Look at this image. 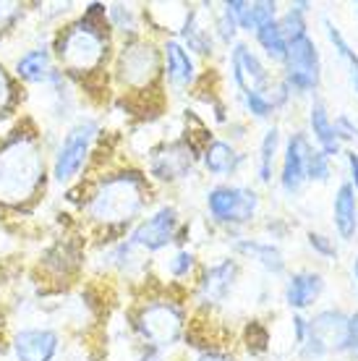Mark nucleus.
Here are the masks:
<instances>
[{"label":"nucleus","instance_id":"37","mask_svg":"<svg viewBox=\"0 0 358 361\" xmlns=\"http://www.w3.org/2000/svg\"><path fill=\"white\" fill-rule=\"evenodd\" d=\"M13 102V82L8 79L6 68L0 66V116H6Z\"/></svg>","mask_w":358,"mask_h":361},{"label":"nucleus","instance_id":"12","mask_svg":"<svg viewBox=\"0 0 358 361\" xmlns=\"http://www.w3.org/2000/svg\"><path fill=\"white\" fill-rule=\"evenodd\" d=\"M230 79H233L235 90L241 92V97L249 92L269 90L275 84L267 63L246 42H235L233 50H230Z\"/></svg>","mask_w":358,"mask_h":361},{"label":"nucleus","instance_id":"8","mask_svg":"<svg viewBox=\"0 0 358 361\" xmlns=\"http://www.w3.org/2000/svg\"><path fill=\"white\" fill-rule=\"evenodd\" d=\"M99 134L97 121L92 118H84L76 126L68 128V134L63 136L61 147L55 152V163H53V176L58 183H68L79 176V171L84 168V163L90 160L92 145Z\"/></svg>","mask_w":358,"mask_h":361},{"label":"nucleus","instance_id":"38","mask_svg":"<svg viewBox=\"0 0 358 361\" xmlns=\"http://www.w3.org/2000/svg\"><path fill=\"white\" fill-rule=\"evenodd\" d=\"M345 163H348V183L358 191V152L348 149L345 152Z\"/></svg>","mask_w":358,"mask_h":361},{"label":"nucleus","instance_id":"27","mask_svg":"<svg viewBox=\"0 0 358 361\" xmlns=\"http://www.w3.org/2000/svg\"><path fill=\"white\" fill-rule=\"evenodd\" d=\"M309 11H311V3L298 0V3H290V6H288L285 13H280L278 16V27L288 42H293V39H298V37L309 35V21H306Z\"/></svg>","mask_w":358,"mask_h":361},{"label":"nucleus","instance_id":"16","mask_svg":"<svg viewBox=\"0 0 358 361\" xmlns=\"http://www.w3.org/2000/svg\"><path fill=\"white\" fill-rule=\"evenodd\" d=\"M61 348V338L47 327H27L13 338L16 361H53Z\"/></svg>","mask_w":358,"mask_h":361},{"label":"nucleus","instance_id":"40","mask_svg":"<svg viewBox=\"0 0 358 361\" xmlns=\"http://www.w3.org/2000/svg\"><path fill=\"white\" fill-rule=\"evenodd\" d=\"M197 361H235L233 356H228L225 351H217V348H204V351L199 353Z\"/></svg>","mask_w":358,"mask_h":361},{"label":"nucleus","instance_id":"11","mask_svg":"<svg viewBox=\"0 0 358 361\" xmlns=\"http://www.w3.org/2000/svg\"><path fill=\"white\" fill-rule=\"evenodd\" d=\"M197 157V149L188 139H175V142H168L160 149H154L149 157V173H152V178L162 180V183H178L191 176Z\"/></svg>","mask_w":358,"mask_h":361},{"label":"nucleus","instance_id":"23","mask_svg":"<svg viewBox=\"0 0 358 361\" xmlns=\"http://www.w3.org/2000/svg\"><path fill=\"white\" fill-rule=\"evenodd\" d=\"M233 249L238 254H246L249 259L259 264L267 275H283L285 272V254L280 252L278 244L272 241H259V238H238L233 244Z\"/></svg>","mask_w":358,"mask_h":361},{"label":"nucleus","instance_id":"41","mask_svg":"<svg viewBox=\"0 0 358 361\" xmlns=\"http://www.w3.org/2000/svg\"><path fill=\"white\" fill-rule=\"evenodd\" d=\"M267 228L272 231V238H278V241H280V238H285V233H288V226L283 223V220H280V217H275V220H269Z\"/></svg>","mask_w":358,"mask_h":361},{"label":"nucleus","instance_id":"42","mask_svg":"<svg viewBox=\"0 0 358 361\" xmlns=\"http://www.w3.org/2000/svg\"><path fill=\"white\" fill-rule=\"evenodd\" d=\"M139 361H165L162 351H152V348H144V353L139 356Z\"/></svg>","mask_w":358,"mask_h":361},{"label":"nucleus","instance_id":"44","mask_svg":"<svg viewBox=\"0 0 358 361\" xmlns=\"http://www.w3.org/2000/svg\"><path fill=\"white\" fill-rule=\"evenodd\" d=\"M356 13H358V3H356Z\"/></svg>","mask_w":358,"mask_h":361},{"label":"nucleus","instance_id":"25","mask_svg":"<svg viewBox=\"0 0 358 361\" xmlns=\"http://www.w3.org/2000/svg\"><path fill=\"white\" fill-rule=\"evenodd\" d=\"M280 154V128L272 126L264 131L259 142V154H257V178L259 183H272V176H275V163H278Z\"/></svg>","mask_w":358,"mask_h":361},{"label":"nucleus","instance_id":"6","mask_svg":"<svg viewBox=\"0 0 358 361\" xmlns=\"http://www.w3.org/2000/svg\"><path fill=\"white\" fill-rule=\"evenodd\" d=\"M345 333H348V312L342 309H319L309 319L304 343L298 345L301 359L324 361L335 353H345Z\"/></svg>","mask_w":358,"mask_h":361},{"label":"nucleus","instance_id":"3","mask_svg":"<svg viewBox=\"0 0 358 361\" xmlns=\"http://www.w3.org/2000/svg\"><path fill=\"white\" fill-rule=\"evenodd\" d=\"M149 202L147 180L139 173H118L108 176L94 186L87 199V212L94 223L102 226H123L142 215Z\"/></svg>","mask_w":358,"mask_h":361},{"label":"nucleus","instance_id":"10","mask_svg":"<svg viewBox=\"0 0 358 361\" xmlns=\"http://www.w3.org/2000/svg\"><path fill=\"white\" fill-rule=\"evenodd\" d=\"M180 215L173 204H162L149 217H144L142 223L131 231V244L142 252H162L173 241H178Z\"/></svg>","mask_w":358,"mask_h":361},{"label":"nucleus","instance_id":"20","mask_svg":"<svg viewBox=\"0 0 358 361\" xmlns=\"http://www.w3.org/2000/svg\"><path fill=\"white\" fill-rule=\"evenodd\" d=\"M309 136L314 139L316 149H322L327 157L342 154V145L338 142V134H335V121H332L327 105L316 97L309 105Z\"/></svg>","mask_w":358,"mask_h":361},{"label":"nucleus","instance_id":"2","mask_svg":"<svg viewBox=\"0 0 358 361\" xmlns=\"http://www.w3.org/2000/svg\"><path fill=\"white\" fill-rule=\"evenodd\" d=\"M105 6H90L81 21L66 27L55 39V55L71 73H94L108 58V32H105Z\"/></svg>","mask_w":358,"mask_h":361},{"label":"nucleus","instance_id":"29","mask_svg":"<svg viewBox=\"0 0 358 361\" xmlns=\"http://www.w3.org/2000/svg\"><path fill=\"white\" fill-rule=\"evenodd\" d=\"M206 11H209V24H212L215 39L230 45L235 39V35H238V24H235V18H233V13H230V8H228V3H223V6L215 11H212V6H206Z\"/></svg>","mask_w":358,"mask_h":361},{"label":"nucleus","instance_id":"21","mask_svg":"<svg viewBox=\"0 0 358 361\" xmlns=\"http://www.w3.org/2000/svg\"><path fill=\"white\" fill-rule=\"evenodd\" d=\"M180 35V45L186 47L191 55H202V58H209L215 53V35H212V24H204L202 21V13L197 8H188L183 21L178 27Z\"/></svg>","mask_w":358,"mask_h":361},{"label":"nucleus","instance_id":"1","mask_svg":"<svg viewBox=\"0 0 358 361\" xmlns=\"http://www.w3.org/2000/svg\"><path fill=\"white\" fill-rule=\"evenodd\" d=\"M45 180V157L39 142L18 134L0 147V204L21 207L37 197Z\"/></svg>","mask_w":358,"mask_h":361},{"label":"nucleus","instance_id":"36","mask_svg":"<svg viewBox=\"0 0 358 361\" xmlns=\"http://www.w3.org/2000/svg\"><path fill=\"white\" fill-rule=\"evenodd\" d=\"M21 16V3H8V0H0V32H8Z\"/></svg>","mask_w":358,"mask_h":361},{"label":"nucleus","instance_id":"18","mask_svg":"<svg viewBox=\"0 0 358 361\" xmlns=\"http://www.w3.org/2000/svg\"><path fill=\"white\" fill-rule=\"evenodd\" d=\"M162 71L171 87L175 90H188L197 82V63L194 55L180 45L178 39H168L162 45Z\"/></svg>","mask_w":358,"mask_h":361},{"label":"nucleus","instance_id":"14","mask_svg":"<svg viewBox=\"0 0 358 361\" xmlns=\"http://www.w3.org/2000/svg\"><path fill=\"white\" fill-rule=\"evenodd\" d=\"M311 139L304 131L290 134L283 152V165H280V189L288 197H296L298 191L306 186V154L311 149Z\"/></svg>","mask_w":358,"mask_h":361},{"label":"nucleus","instance_id":"5","mask_svg":"<svg viewBox=\"0 0 358 361\" xmlns=\"http://www.w3.org/2000/svg\"><path fill=\"white\" fill-rule=\"evenodd\" d=\"M206 212L212 223L225 228H243L259 212L261 199L249 186H235V183H217L206 191L204 197Z\"/></svg>","mask_w":358,"mask_h":361},{"label":"nucleus","instance_id":"22","mask_svg":"<svg viewBox=\"0 0 358 361\" xmlns=\"http://www.w3.org/2000/svg\"><path fill=\"white\" fill-rule=\"evenodd\" d=\"M243 160L246 157L230 142H225V139H209L206 147L202 149V163H204L206 173H212L217 178L235 176V173L241 171Z\"/></svg>","mask_w":358,"mask_h":361},{"label":"nucleus","instance_id":"31","mask_svg":"<svg viewBox=\"0 0 358 361\" xmlns=\"http://www.w3.org/2000/svg\"><path fill=\"white\" fill-rule=\"evenodd\" d=\"M332 180V157L311 147L306 154V183H330Z\"/></svg>","mask_w":358,"mask_h":361},{"label":"nucleus","instance_id":"34","mask_svg":"<svg viewBox=\"0 0 358 361\" xmlns=\"http://www.w3.org/2000/svg\"><path fill=\"white\" fill-rule=\"evenodd\" d=\"M267 343H269L267 327L259 325V322H251V325H249V351L251 353L267 351Z\"/></svg>","mask_w":358,"mask_h":361},{"label":"nucleus","instance_id":"33","mask_svg":"<svg viewBox=\"0 0 358 361\" xmlns=\"http://www.w3.org/2000/svg\"><path fill=\"white\" fill-rule=\"evenodd\" d=\"M168 275L175 280H183L188 278L191 272L197 270V254L191 252V249H178V252L173 254L171 259H168Z\"/></svg>","mask_w":358,"mask_h":361},{"label":"nucleus","instance_id":"43","mask_svg":"<svg viewBox=\"0 0 358 361\" xmlns=\"http://www.w3.org/2000/svg\"><path fill=\"white\" fill-rule=\"evenodd\" d=\"M350 272H353V283H356V290H358V254H356V259H353V267H350Z\"/></svg>","mask_w":358,"mask_h":361},{"label":"nucleus","instance_id":"24","mask_svg":"<svg viewBox=\"0 0 358 361\" xmlns=\"http://www.w3.org/2000/svg\"><path fill=\"white\" fill-rule=\"evenodd\" d=\"M16 73L29 84H39V82H50V76L55 73L53 63H50V53L45 47H37V50H29L16 61Z\"/></svg>","mask_w":358,"mask_h":361},{"label":"nucleus","instance_id":"32","mask_svg":"<svg viewBox=\"0 0 358 361\" xmlns=\"http://www.w3.org/2000/svg\"><path fill=\"white\" fill-rule=\"evenodd\" d=\"M306 244H309V249H311L316 257H322V259H327V262H335V259L340 257V249H338V244H335V238L327 233L309 231V233H306Z\"/></svg>","mask_w":358,"mask_h":361},{"label":"nucleus","instance_id":"19","mask_svg":"<svg viewBox=\"0 0 358 361\" xmlns=\"http://www.w3.org/2000/svg\"><path fill=\"white\" fill-rule=\"evenodd\" d=\"M228 8L233 13L235 24L241 32L257 35V29L267 27L272 21H278V3L275 0H228Z\"/></svg>","mask_w":358,"mask_h":361},{"label":"nucleus","instance_id":"39","mask_svg":"<svg viewBox=\"0 0 358 361\" xmlns=\"http://www.w3.org/2000/svg\"><path fill=\"white\" fill-rule=\"evenodd\" d=\"M290 322H293V343L301 345L304 343V338H306V330H309V319L301 317V314H293Z\"/></svg>","mask_w":358,"mask_h":361},{"label":"nucleus","instance_id":"35","mask_svg":"<svg viewBox=\"0 0 358 361\" xmlns=\"http://www.w3.org/2000/svg\"><path fill=\"white\" fill-rule=\"evenodd\" d=\"M345 356L358 361V309L348 314V333H345Z\"/></svg>","mask_w":358,"mask_h":361},{"label":"nucleus","instance_id":"28","mask_svg":"<svg viewBox=\"0 0 358 361\" xmlns=\"http://www.w3.org/2000/svg\"><path fill=\"white\" fill-rule=\"evenodd\" d=\"M254 39H257V45L264 50V55H267L272 63H280V66L285 63L288 39L283 37V32H280L278 21H272V24H267V27L257 29Z\"/></svg>","mask_w":358,"mask_h":361},{"label":"nucleus","instance_id":"7","mask_svg":"<svg viewBox=\"0 0 358 361\" xmlns=\"http://www.w3.org/2000/svg\"><path fill=\"white\" fill-rule=\"evenodd\" d=\"M280 79L285 82L290 94H298V97L316 94L322 84V55L311 35L288 42V55Z\"/></svg>","mask_w":358,"mask_h":361},{"label":"nucleus","instance_id":"17","mask_svg":"<svg viewBox=\"0 0 358 361\" xmlns=\"http://www.w3.org/2000/svg\"><path fill=\"white\" fill-rule=\"evenodd\" d=\"M332 226L342 244L356 241L358 235V197L348 180H342L332 197Z\"/></svg>","mask_w":358,"mask_h":361},{"label":"nucleus","instance_id":"26","mask_svg":"<svg viewBox=\"0 0 358 361\" xmlns=\"http://www.w3.org/2000/svg\"><path fill=\"white\" fill-rule=\"evenodd\" d=\"M324 32H327V39H330V45L335 47L338 58L348 66L350 87H353V92L358 94V53L350 47V42L345 39V35L340 32V27H338V24H332L330 18H324Z\"/></svg>","mask_w":358,"mask_h":361},{"label":"nucleus","instance_id":"9","mask_svg":"<svg viewBox=\"0 0 358 361\" xmlns=\"http://www.w3.org/2000/svg\"><path fill=\"white\" fill-rule=\"evenodd\" d=\"M162 71V58L154 50L152 42L144 39H131L128 45H123L121 55H118V79L123 87L134 92H144L147 87H152L154 79Z\"/></svg>","mask_w":358,"mask_h":361},{"label":"nucleus","instance_id":"4","mask_svg":"<svg viewBox=\"0 0 358 361\" xmlns=\"http://www.w3.org/2000/svg\"><path fill=\"white\" fill-rule=\"evenodd\" d=\"M134 327L147 348L165 351L180 341L186 330V312L171 298H157L139 309Z\"/></svg>","mask_w":358,"mask_h":361},{"label":"nucleus","instance_id":"13","mask_svg":"<svg viewBox=\"0 0 358 361\" xmlns=\"http://www.w3.org/2000/svg\"><path fill=\"white\" fill-rule=\"evenodd\" d=\"M238 275H241V267H238V262L230 259V257H225L220 262L204 267L202 278H199V286H197V301L206 309L223 307L225 301L233 296Z\"/></svg>","mask_w":358,"mask_h":361},{"label":"nucleus","instance_id":"15","mask_svg":"<svg viewBox=\"0 0 358 361\" xmlns=\"http://www.w3.org/2000/svg\"><path fill=\"white\" fill-rule=\"evenodd\" d=\"M324 288H327V280L319 270H296L288 275L285 288H283V301L296 314H301L322 298Z\"/></svg>","mask_w":358,"mask_h":361},{"label":"nucleus","instance_id":"30","mask_svg":"<svg viewBox=\"0 0 358 361\" xmlns=\"http://www.w3.org/2000/svg\"><path fill=\"white\" fill-rule=\"evenodd\" d=\"M108 21L110 27L118 29L121 35H128L131 39H136V35H139V13L134 6H123V3L108 6Z\"/></svg>","mask_w":358,"mask_h":361}]
</instances>
